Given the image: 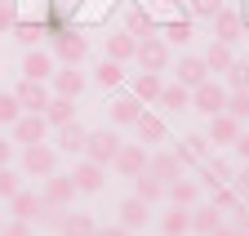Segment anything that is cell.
I'll list each match as a JSON object with an SVG mask.
<instances>
[{"label":"cell","mask_w":249,"mask_h":236,"mask_svg":"<svg viewBox=\"0 0 249 236\" xmlns=\"http://www.w3.org/2000/svg\"><path fill=\"white\" fill-rule=\"evenodd\" d=\"M147 147L142 143H120V152H116V161H111V169L120 174V179H138V174H147Z\"/></svg>","instance_id":"5"},{"label":"cell","mask_w":249,"mask_h":236,"mask_svg":"<svg viewBox=\"0 0 249 236\" xmlns=\"http://www.w3.org/2000/svg\"><path fill=\"white\" fill-rule=\"evenodd\" d=\"M147 174H156L160 183H174V179H182V161H178V152H156V156L147 161Z\"/></svg>","instance_id":"18"},{"label":"cell","mask_w":249,"mask_h":236,"mask_svg":"<svg viewBox=\"0 0 249 236\" xmlns=\"http://www.w3.org/2000/svg\"><path fill=\"white\" fill-rule=\"evenodd\" d=\"M53 54L62 58V67H80L89 58V36L76 27H62V32H53Z\"/></svg>","instance_id":"1"},{"label":"cell","mask_w":249,"mask_h":236,"mask_svg":"<svg viewBox=\"0 0 249 236\" xmlns=\"http://www.w3.org/2000/svg\"><path fill=\"white\" fill-rule=\"evenodd\" d=\"M156 103H160L165 111H174V116H178V111H192V90H187V85H165Z\"/></svg>","instance_id":"27"},{"label":"cell","mask_w":249,"mask_h":236,"mask_svg":"<svg viewBox=\"0 0 249 236\" xmlns=\"http://www.w3.org/2000/svg\"><path fill=\"white\" fill-rule=\"evenodd\" d=\"M76 196L80 192H76V179H71V174H49L45 187H40V200L45 205H58V210H71Z\"/></svg>","instance_id":"6"},{"label":"cell","mask_w":249,"mask_h":236,"mask_svg":"<svg viewBox=\"0 0 249 236\" xmlns=\"http://www.w3.org/2000/svg\"><path fill=\"white\" fill-rule=\"evenodd\" d=\"M14 98L22 103V111H45L49 107V98H53V90H49V80H18V90H14Z\"/></svg>","instance_id":"7"},{"label":"cell","mask_w":249,"mask_h":236,"mask_svg":"<svg viewBox=\"0 0 249 236\" xmlns=\"http://www.w3.org/2000/svg\"><path fill=\"white\" fill-rule=\"evenodd\" d=\"M227 90H249V58H236L227 72Z\"/></svg>","instance_id":"40"},{"label":"cell","mask_w":249,"mask_h":236,"mask_svg":"<svg viewBox=\"0 0 249 236\" xmlns=\"http://www.w3.org/2000/svg\"><path fill=\"white\" fill-rule=\"evenodd\" d=\"M227 116H236L240 125L249 121V90H227Z\"/></svg>","instance_id":"38"},{"label":"cell","mask_w":249,"mask_h":236,"mask_svg":"<svg viewBox=\"0 0 249 236\" xmlns=\"http://www.w3.org/2000/svg\"><path fill=\"white\" fill-rule=\"evenodd\" d=\"M116 214H120V227L142 232V227H147V218H151V205H147V200H138V196H124V200L116 205Z\"/></svg>","instance_id":"13"},{"label":"cell","mask_w":249,"mask_h":236,"mask_svg":"<svg viewBox=\"0 0 249 236\" xmlns=\"http://www.w3.org/2000/svg\"><path fill=\"white\" fill-rule=\"evenodd\" d=\"M205 80H209V67H205V58H196V54L178 58V85L196 90V85H205Z\"/></svg>","instance_id":"19"},{"label":"cell","mask_w":249,"mask_h":236,"mask_svg":"<svg viewBox=\"0 0 249 236\" xmlns=\"http://www.w3.org/2000/svg\"><path fill=\"white\" fill-rule=\"evenodd\" d=\"M209 192H213V200H209V205H213V210H223V214H236L240 205H245V200H240V192H236V187H227V183H218V187H209Z\"/></svg>","instance_id":"37"},{"label":"cell","mask_w":249,"mask_h":236,"mask_svg":"<svg viewBox=\"0 0 249 236\" xmlns=\"http://www.w3.org/2000/svg\"><path fill=\"white\" fill-rule=\"evenodd\" d=\"M40 205H45V200H40L36 192H22V187H18V192L9 196V218H22V223H36Z\"/></svg>","instance_id":"16"},{"label":"cell","mask_w":249,"mask_h":236,"mask_svg":"<svg viewBox=\"0 0 249 236\" xmlns=\"http://www.w3.org/2000/svg\"><path fill=\"white\" fill-rule=\"evenodd\" d=\"M71 179H76V192L80 196H93V192H103V183H107V165H98V161H80L76 169H71Z\"/></svg>","instance_id":"10"},{"label":"cell","mask_w":249,"mask_h":236,"mask_svg":"<svg viewBox=\"0 0 249 236\" xmlns=\"http://www.w3.org/2000/svg\"><path fill=\"white\" fill-rule=\"evenodd\" d=\"M134 129H138V143L147 147V143H165V121L160 116H151L147 107H142V116L134 121Z\"/></svg>","instance_id":"26"},{"label":"cell","mask_w":249,"mask_h":236,"mask_svg":"<svg viewBox=\"0 0 249 236\" xmlns=\"http://www.w3.org/2000/svg\"><path fill=\"white\" fill-rule=\"evenodd\" d=\"M200 183H209V187H218V183H236V165H231L227 156H205V165H200Z\"/></svg>","instance_id":"15"},{"label":"cell","mask_w":249,"mask_h":236,"mask_svg":"<svg viewBox=\"0 0 249 236\" xmlns=\"http://www.w3.org/2000/svg\"><path fill=\"white\" fill-rule=\"evenodd\" d=\"M165 200H169V205H182V210H192V205L200 200V187H196L192 179H174V183H165Z\"/></svg>","instance_id":"20"},{"label":"cell","mask_w":249,"mask_h":236,"mask_svg":"<svg viewBox=\"0 0 249 236\" xmlns=\"http://www.w3.org/2000/svg\"><path fill=\"white\" fill-rule=\"evenodd\" d=\"M45 134H49L45 111H22V116H18V125H14V143H22V147L45 143Z\"/></svg>","instance_id":"11"},{"label":"cell","mask_w":249,"mask_h":236,"mask_svg":"<svg viewBox=\"0 0 249 236\" xmlns=\"http://www.w3.org/2000/svg\"><path fill=\"white\" fill-rule=\"evenodd\" d=\"M85 143H89V129H85L80 121H71V125H58V152L85 156Z\"/></svg>","instance_id":"17"},{"label":"cell","mask_w":249,"mask_h":236,"mask_svg":"<svg viewBox=\"0 0 249 236\" xmlns=\"http://www.w3.org/2000/svg\"><path fill=\"white\" fill-rule=\"evenodd\" d=\"M187 5H192L196 18H213L218 9H223V0H187Z\"/></svg>","instance_id":"44"},{"label":"cell","mask_w":249,"mask_h":236,"mask_svg":"<svg viewBox=\"0 0 249 236\" xmlns=\"http://www.w3.org/2000/svg\"><path fill=\"white\" fill-rule=\"evenodd\" d=\"M218 227H223V210H213V205H192V232L209 236Z\"/></svg>","instance_id":"28"},{"label":"cell","mask_w":249,"mask_h":236,"mask_svg":"<svg viewBox=\"0 0 249 236\" xmlns=\"http://www.w3.org/2000/svg\"><path fill=\"white\" fill-rule=\"evenodd\" d=\"M45 121H49V129H58V125H71L76 121V98H49V107H45Z\"/></svg>","instance_id":"24"},{"label":"cell","mask_w":249,"mask_h":236,"mask_svg":"<svg viewBox=\"0 0 249 236\" xmlns=\"http://www.w3.org/2000/svg\"><path fill=\"white\" fill-rule=\"evenodd\" d=\"M0 236H31V223H22V218H9V223H0Z\"/></svg>","instance_id":"45"},{"label":"cell","mask_w":249,"mask_h":236,"mask_svg":"<svg viewBox=\"0 0 249 236\" xmlns=\"http://www.w3.org/2000/svg\"><path fill=\"white\" fill-rule=\"evenodd\" d=\"M18 187H22V183H18V174H14L9 165H0V200H9Z\"/></svg>","instance_id":"42"},{"label":"cell","mask_w":249,"mask_h":236,"mask_svg":"<svg viewBox=\"0 0 249 236\" xmlns=\"http://www.w3.org/2000/svg\"><path fill=\"white\" fill-rule=\"evenodd\" d=\"M45 36H49V22H18V27H14V40H18L22 49H40Z\"/></svg>","instance_id":"31"},{"label":"cell","mask_w":249,"mask_h":236,"mask_svg":"<svg viewBox=\"0 0 249 236\" xmlns=\"http://www.w3.org/2000/svg\"><path fill=\"white\" fill-rule=\"evenodd\" d=\"M209 236H240V227H227V223H223V227H218V232H209Z\"/></svg>","instance_id":"51"},{"label":"cell","mask_w":249,"mask_h":236,"mask_svg":"<svg viewBox=\"0 0 249 236\" xmlns=\"http://www.w3.org/2000/svg\"><path fill=\"white\" fill-rule=\"evenodd\" d=\"M93 236H134V232H129V227H120V223H107V227H98Z\"/></svg>","instance_id":"48"},{"label":"cell","mask_w":249,"mask_h":236,"mask_svg":"<svg viewBox=\"0 0 249 236\" xmlns=\"http://www.w3.org/2000/svg\"><path fill=\"white\" fill-rule=\"evenodd\" d=\"M192 111H200L205 121L218 116V111H227V85H218L213 76L205 85H196V90H192Z\"/></svg>","instance_id":"2"},{"label":"cell","mask_w":249,"mask_h":236,"mask_svg":"<svg viewBox=\"0 0 249 236\" xmlns=\"http://www.w3.org/2000/svg\"><path fill=\"white\" fill-rule=\"evenodd\" d=\"M14 27H18V18H14V5H0V36H14Z\"/></svg>","instance_id":"46"},{"label":"cell","mask_w":249,"mask_h":236,"mask_svg":"<svg viewBox=\"0 0 249 236\" xmlns=\"http://www.w3.org/2000/svg\"><path fill=\"white\" fill-rule=\"evenodd\" d=\"M240 134H245V125L236 121V116H227V111L209 116V125H205V138H209L213 147H231V143H236Z\"/></svg>","instance_id":"8"},{"label":"cell","mask_w":249,"mask_h":236,"mask_svg":"<svg viewBox=\"0 0 249 236\" xmlns=\"http://www.w3.org/2000/svg\"><path fill=\"white\" fill-rule=\"evenodd\" d=\"M160 90H165L160 72H138V76H134V98H138V103H156V98H160Z\"/></svg>","instance_id":"23"},{"label":"cell","mask_w":249,"mask_h":236,"mask_svg":"<svg viewBox=\"0 0 249 236\" xmlns=\"http://www.w3.org/2000/svg\"><path fill=\"white\" fill-rule=\"evenodd\" d=\"M120 80H124V72H120V63H111V58H103V63L93 67V85H98V90H120Z\"/></svg>","instance_id":"35"},{"label":"cell","mask_w":249,"mask_h":236,"mask_svg":"<svg viewBox=\"0 0 249 236\" xmlns=\"http://www.w3.org/2000/svg\"><path fill=\"white\" fill-rule=\"evenodd\" d=\"M205 156H209V138H205V134H187L182 147H178V161H182V165H196V161H205Z\"/></svg>","instance_id":"32"},{"label":"cell","mask_w":249,"mask_h":236,"mask_svg":"<svg viewBox=\"0 0 249 236\" xmlns=\"http://www.w3.org/2000/svg\"><path fill=\"white\" fill-rule=\"evenodd\" d=\"M18 116H22V103L14 98V94H0V125H18Z\"/></svg>","instance_id":"39"},{"label":"cell","mask_w":249,"mask_h":236,"mask_svg":"<svg viewBox=\"0 0 249 236\" xmlns=\"http://www.w3.org/2000/svg\"><path fill=\"white\" fill-rule=\"evenodd\" d=\"M9 161H14V143L0 138V165H9Z\"/></svg>","instance_id":"50"},{"label":"cell","mask_w":249,"mask_h":236,"mask_svg":"<svg viewBox=\"0 0 249 236\" xmlns=\"http://www.w3.org/2000/svg\"><path fill=\"white\" fill-rule=\"evenodd\" d=\"M231 152H236V161H240V165L249 161V134H240V138L231 143Z\"/></svg>","instance_id":"47"},{"label":"cell","mask_w":249,"mask_h":236,"mask_svg":"<svg viewBox=\"0 0 249 236\" xmlns=\"http://www.w3.org/2000/svg\"><path fill=\"white\" fill-rule=\"evenodd\" d=\"M62 218H67V210H58V205H40V214H36V223H40V227H49V232H58V227H62Z\"/></svg>","instance_id":"41"},{"label":"cell","mask_w":249,"mask_h":236,"mask_svg":"<svg viewBox=\"0 0 249 236\" xmlns=\"http://www.w3.org/2000/svg\"><path fill=\"white\" fill-rule=\"evenodd\" d=\"M134 196L147 200V205H156V200H165V183L156 179V174H138V179H134Z\"/></svg>","instance_id":"33"},{"label":"cell","mask_w":249,"mask_h":236,"mask_svg":"<svg viewBox=\"0 0 249 236\" xmlns=\"http://www.w3.org/2000/svg\"><path fill=\"white\" fill-rule=\"evenodd\" d=\"M116 152H120L116 129H93V134H89V143H85V156H89V161H98V165H111V161H116Z\"/></svg>","instance_id":"9"},{"label":"cell","mask_w":249,"mask_h":236,"mask_svg":"<svg viewBox=\"0 0 249 236\" xmlns=\"http://www.w3.org/2000/svg\"><path fill=\"white\" fill-rule=\"evenodd\" d=\"M22 76H27V80H49V76H53V58H49L45 49H27V58H22Z\"/></svg>","instance_id":"22"},{"label":"cell","mask_w":249,"mask_h":236,"mask_svg":"<svg viewBox=\"0 0 249 236\" xmlns=\"http://www.w3.org/2000/svg\"><path fill=\"white\" fill-rule=\"evenodd\" d=\"M93 232H98V223H93L89 214H67V218H62V227H58V236H93Z\"/></svg>","instance_id":"36"},{"label":"cell","mask_w":249,"mask_h":236,"mask_svg":"<svg viewBox=\"0 0 249 236\" xmlns=\"http://www.w3.org/2000/svg\"><path fill=\"white\" fill-rule=\"evenodd\" d=\"M209 27H213V40H223V45H236V40L245 36V18H240L236 9H218V14L209 18Z\"/></svg>","instance_id":"12"},{"label":"cell","mask_w":249,"mask_h":236,"mask_svg":"<svg viewBox=\"0 0 249 236\" xmlns=\"http://www.w3.org/2000/svg\"><path fill=\"white\" fill-rule=\"evenodd\" d=\"M134 54H138V40H134L129 32H116V36H107V58H111V63H129Z\"/></svg>","instance_id":"29"},{"label":"cell","mask_w":249,"mask_h":236,"mask_svg":"<svg viewBox=\"0 0 249 236\" xmlns=\"http://www.w3.org/2000/svg\"><path fill=\"white\" fill-rule=\"evenodd\" d=\"M231 63H236L231 45H223V40H209V49H205V67H209L213 76H227V72H231Z\"/></svg>","instance_id":"21"},{"label":"cell","mask_w":249,"mask_h":236,"mask_svg":"<svg viewBox=\"0 0 249 236\" xmlns=\"http://www.w3.org/2000/svg\"><path fill=\"white\" fill-rule=\"evenodd\" d=\"M49 90H53L58 98H80V94H85V72H76V67L53 72V76H49Z\"/></svg>","instance_id":"14"},{"label":"cell","mask_w":249,"mask_h":236,"mask_svg":"<svg viewBox=\"0 0 249 236\" xmlns=\"http://www.w3.org/2000/svg\"><path fill=\"white\" fill-rule=\"evenodd\" d=\"M58 5H80V0H58Z\"/></svg>","instance_id":"52"},{"label":"cell","mask_w":249,"mask_h":236,"mask_svg":"<svg viewBox=\"0 0 249 236\" xmlns=\"http://www.w3.org/2000/svg\"><path fill=\"white\" fill-rule=\"evenodd\" d=\"M142 116V103L134 98V94H120V98H111V125H134Z\"/></svg>","instance_id":"25"},{"label":"cell","mask_w":249,"mask_h":236,"mask_svg":"<svg viewBox=\"0 0 249 236\" xmlns=\"http://www.w3.org/2000/svg\"><path fill=\"white\" fill-rule=\"evenodd\" d=\"M138 67L142 72H165L169 63H174V54H169V40L165 36H147V40H138Z\"/></svg>","instance_id":"4"},{"label":"cell","mask_w":249,"mask_h":236,"mask_svg":"<svg viewBox=\"0 0 249 236\" xmlns=\"http://www.w3.org/2000/svg\"><path fill=\"white\" fill-rule=\"evenodd\" d=\"M0 5H18V0H0Z\"/></svg>","instance_id":"53"},{"label":"cell","mask_w":249,"mask_h":236,"mask_svg":"<svg viewBox=\"0 0 249 236\" xmlns=\"http://www.w3.org/2000/svg\"><path fill=\"white\" fill-rule=\"evenodd\" d=\"M165 40L169 45H187V40H192V27H187V22H169L165 27Z\"/></svg>","instance_id":"43"},{"label":"cell","mask_w":249,"mask_h":236,"mask_svg":"<svg viewBox=\"0 0 249 236\" xmlns=\"http://www.w3.org/2000/svg\"><path fill=\"white\" fill-rule=\"evenodd\" d=\"M22 174H31V179H49V174H58V147L31 143L27 152H22Z\"/></svg>","instance_id":"3"},{"label":"cell","mask_w":249,"mask_h":236,"mask_svg":"<svg viewBox=\"0 0 249 236\" xmlns=\"http://www.w3.org/2000/svg\"><path fill=\"white\" fill-rule=\"evenodd\" d=\"M236 187H240V196H249V161L236 169Z\"/></svg>","instance_id":"49"},{"label":"cell","mask_w":249,"mask_h":236,"mask_svg":"<svg viewBox=\"0 0 249 236\" xmlns=\"http://www.w3.org/2000/svg\"><path fill=\"white\" fill-rule=\"evenodd\" d=\"M160 232H165V236H187V232H192V210L169 205V214L160 218Z\"/></svg>","instance_id":"30"},{"label":"cell","mask_w":249,"mask_h":236,"mask_svg":"<svg viewBox=\"0 0 249 236\" xmlns=\"http://www.w3.org/2000/svg\"><path fill=\"white\" fill-rule=\"evenodd\" d=\"M124 32H129L134 40H147V36H156V22H151V18H147V14L134 5L129 14H124Z\"/></svg>","instance_id":"34"}]
</instances>
